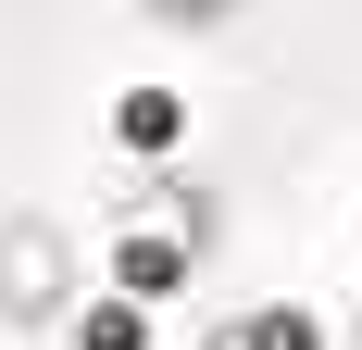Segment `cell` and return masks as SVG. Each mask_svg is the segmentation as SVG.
Wrapping results in <instances>:
<instances>
[{"label":"cell","mask_w":362,"mask_h":350,"mask_svg":"<svg viewBox=\"0 0 362 350\" xmlns=\"http://www.w3.org/2000/svg\"><path fill=\"white\" fill-rule=\"evenodd\" d=\"M163 13H225V0H163Z\"/></svg>","instance_id":"6da1fadb"}]
</instances>
